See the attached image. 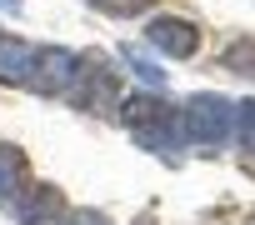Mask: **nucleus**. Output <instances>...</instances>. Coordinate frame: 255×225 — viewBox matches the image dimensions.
<instances>
[{"label":"nucleus","instance_id":"9","mask_svg":"<svg viewBox=\"0 0 255 225\" xmlns=\"http://www.w3.org/2000/svg\"><path fill=\"white\" fill-rule=\"evenodd\" d=\"M120 60H125V65H130V70H135V75H140L145 85H165V70H160L155 60H145V55H140L135 45H120Z\"/></svg>","mask_w":255,"mask_h":225},{"label":"nucleus","instance_id":"14","mask_svg":"<svg viewBox=\"0 0 255 225\" xmlns=\"http://www.w3.org/2000/svg\"><path fill=\"white\" fill-rule=\"evenodd\" d=\"M0 10H5V15H20V0H0Z\"/></svg>","mask_w":255,"mask_h":225},{"label":"nucleus","instance_id":"3","mask_svg":"<svg viewBox=\"0 0 255 225\" xmlns=\"http://www.w3.org/2000/svg\"><path fill=\"white\" fill-rule=\"evenodd\" d=\"M65 100L75 110H115L120 105V75L105 70L95 55H85V60H75V75L65 85Z\"/></svg>","mask_w":255,"mask_h":225},{"label":"nucleus","instance_id":"7","mask_svg":"<svg viewBox=\"0 0 255 225\" xmlns=\"http://www.w3.org/2000/svg\"><path fill=\"white\" fill-rule=\"evenodd\" d=\"M30 55H35V45H25V40H15V35H0V80H5V85H20Z\"/></svg>","mask_w":255,"mask_h":225},{"label":"nucleus","instance_id":"6","mask_svg":"<svg viewBox=\"0 0 255 225\" xmlns=\"http://www.w3.org/2000/svg\"><path fill=\"white\" fill-rule=\"evenodd\" d=\"M10 210H15L20 225H65L70 220V205H65V195L55 185H25L10 200Z\"/></svg>","mask_w":255,"mask_h":225},{"label":"nucleus","instance_id":"5","mask_svg":"<svg viewBox=\"0 0 255 225\" xmlns=\"http://www.w3.org/2000/svg\"><path fill=\"white\" fill-rule=\"evenodd\" d=\"M145 45L160 50V55H170V60H190L200 50V25H190L180 15H155L145 25Z\"/></svg>","mask_w":255,"mask_h":225},{"label":"nucleus","instance_id":"1","mask_svg":"<svg viewBox=\"0 0 255 225\" xmlns=\"http://www.w3.org/2000/svg\"><path fill=\"white\" fill-rule=\"evenodd\" d=\"M125 125H130V135L145 145V150H165V155H175V145L185 140L180 135V110H170L165 100H155V95H130L125 100Z\"/></svg>","mask_w":255,"mask_h":225},{"label":"nucleus","instance_id":"4","mask_svg":"<svg viewBox=\"0 0 255 225\" xmlns=\"http://www.w3.org/2000/svg\"><path fill=\"white\" fill-rule=\"evenodd\" d=\"M75 50H65V45H45V50H35L30 55V65H25V90H35V95H65V85H70V75H75Z\"/></svg>","mask_w":255,"mask_h":225},{"label":"nucleus","instance_id":"13","mask_svg":"<svg viewBox=\"0 0 255 225\" xmlns=\"http://www.w3.org/2000/svg\"><path fill=\"white\" fill-rule=\"evenodd\" d=\"M65 225H110V220H105V215H95V210H80V215H70Z\"/></svg>","mask_w":255,"mask_h":225},{"label":"nucleus","instance_id":"10","mask_svg":"<svg viewBox=\"0 0 255 225\" xmlns=\"http://www.w3.org/2000/svg\"><path fill=\"white\" fill-rule=\"evenodd\" d=\"M230 135L245 145V150H255V100H240L235 105V120H230Z\"/></svg>","mask_w":255,"mask_h":225},{"label":"nucleus","instance_id":"11","mask_svg":"<svg viewBox=\"0 0 255 225\" xmlns=\"http://www.w3.org/2000/svg\"><path fill=\"white\" fill-rule=\"evenodd\" d=\"M100 15H115V20H130V15H145L155 10V0H90Z\"/></svg>","mask_w":255,"mask_h":225},{"label":"nucleus","instance_id":"12","mask_svg":"<svg viewBox=\"0 0 255 225\" xmlns=\"http://www.w3.org/2000/svg\"><path fill=\"white\" fill-rule=\"evenodd\" d=\"M225 65H230L235 75H250V80H255V40L230 45V50H225Z\"/></svg>","mask_w":255,"mask_h":225},{"label":"nucleus","instance_id":"2","mask_svg":"<svg viewBox=\"0 0 255 225\" xmlns=\"http://www.w3.org/2000/svg\"><path fill=\"white\" fill-rule=\"evenodd\" d=\"M230 120H235V105L225 100V95H190L185 100V110H180V135L190 140V145H225L230 140Z\"/></svg>","mask_w":255,"mask_h":225},{"label":"nucleus","instance_id":"8","mask_svg":"<svg viewBox=\"0 0 255 225\" xmlns=\"http://www.w3.org/2000/svg\"><path fill=\"white\" fill-rule=\"evenodd\" d=\"M25 175H30L25 170V155L15 145H0V200H5V205L25 190Z\"/></svg>","mask_w":255,"mask_h":225}]
</instances>
